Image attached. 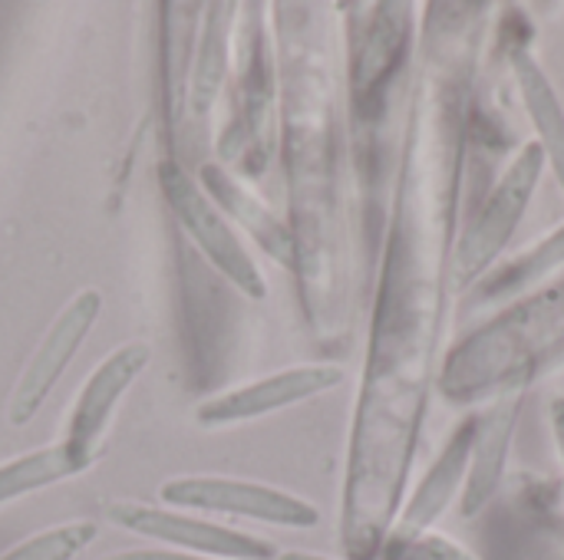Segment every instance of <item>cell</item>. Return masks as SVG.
<instances>
[{"label":"cell","instance_id":"cell-7","mask_svg":"<svg viewBox=\"0 0 564 560\" xmlns=\"http://www.w3.org/2000/svg\"><path fill=\"white\" fill-rule=\"evenodd\" d=\"M106 518L139 538H152L159 545H172L175 551L215 560H278V548L264 538L192 518L175 508H152L142 502H112Z\"/></svg>","mask_w":564,"mask_h":560},{"label":"cell","instance_id":"cell-19","mask_svg":"<svg viewBox=\"0 0 564 560\" xmlns=\"http://www.w3.org/2000/svg\"><path fill=\"white\" fill-rule=\"evenodd\" d=\"M278 560H330V558H321V554H307V551H288V554H281Z\"/></svg>","mask_w":564,"mask_h":560},{"label":"cell","instance_id":"cell-4","mask_svg":"<svg viewBox=\"0 0 564 560\" xmlns=\"http://www.w3.org/2000/svg\"><path fill=\"white\" fill-rule=\"evenodd\" d=\"M159 498L175 512H208V515H231L251 518L278 528H317L321 512L281 488L248 482V479H225V475H178L162 482Z\"/></svg>","mask_w":564,"mask_h":560},{"label":"cell","instance_id":"cell-6","mask_svg":"<svg viewBox=\"0 0 564 560\" xmlns=\"http://www.w3.org/2000/svg\"><path fill=\"white\" fill-rule=\"evenodd\" d=\"M152 350L142 340H126L119 343L106 360L96 363V370L86 376V383L79 386L73 409L66 416L63 426V439L59 446L83 465L89 469L106 446V432L112 422L116 406L122 403V396L129 393V386L142 376V370L149 366Z\"/></svg>","mask_w":564,"mask_h":560},{"label":"cell","instance_id":"cell-18","mask_svg":"<svg viewBox=\"0 0 564 560\" xmlns=\"http://www.w3.org/2000/svg\"><path fill=\"white\" fill-rule=\"evenodd\" d=\"M552 436H555V452H558L564 475V396L552 399Z\"/></svg>","mask_w":564,"mask_h":560},{"label":"cell","instance_id":"cell-8","mask_svg":"<svg viewBox=\"0 0 564 560\" xmlns=\"http://www.w3.org/2000/svg\"><path fill=\"white\" fill-rule=\"evenodd\" d=\"M99 314H102V294L96 287H86L76 297H69V304L46 327L43 340L36 343L33 356L26 360V366L17 376V386H13V396L7 406L10 426H26L40 413L46 396L63 380L66 366L79 353V347L86 343Z\"/></svg>","mask_w":564,"mask_h":560},{"label":"cell","instance_id":"cell-9","mask_svg":"<svg viewBox=\"0 0 564 560\" xmlns=\"http://www.w3.org/2000/svg\"><path fill=\"white\" fill-rule=\"evenodd\" d=\"M344 366L337 363H307V366H291L281 373H271L264 380L245 383L238 389H228L215 399H205L195 409V422L202 429H221L235 422H251L271 413H281L288 406L317 399L344 383Z\"/></svg>","mask_w":564,"mask_h":560},{"label":"cell","instance_id":"cell-5","mask_svg":"<svg viewBox=\"0 0 564 560\" xmlns=\"http://www.w3.org/2000/svg\"><path fill=\"white\" fill-rule=\"evenodd\" d=\"M159 185H162V195L175 215V221L185 228V234L202 248V254L241 290L248 294L251 300H264L268 297V284L258 271V264L251 261V254L245 251L241 238L231 231V224L221 218V211L208 201V195L198 188V182L165 162L159 165Z\"/></svg>","mask_w":564,"mask_h":560},{"label":"cell","instance_id":"cell-15","mask_svg":"<svg viewBox=\"0 0 564 560\" xmlns=\"http://www.w3.org/2000/svg\"><path fill=\"white\" fill-rule=\"evenodd\" d=\"M96 531L99 528L93 521L56 525V528H46V531L33 535L30 541L17 545L13 551H7L0 560H73L83 548L93 545Z\"/></svg>","mask_w":564,"mask_h":560},{"label":"cell","instance_id":"cell-13","mask_svg":"<svg viewBox=\"0 0 564 560\" xmlns=\"http://www.w3.org/2000/svg\"><path fill=\"white\" fill-rule=\"evenodd\" d=\"M564 267V224H558L549 238L525 248L519 257L496 267L482 277L473 290V304H509L535 287H542L555 271Z\"/></svg>","mask_w":564,"mask_h":560},{"label":"cell","instance_id":"cell-17","mask_svg":"<svg viewBox=\"0 0 564 560\" xmlns=\"http://www.w3.org/2000/svg\"><path fill=\"white\" fill-rule=\"evenodd\" d=\"M106 560H215V558H198V554H185V551H122Z\"/></svg>","mask_w":564,"mask_h":560},{"label":"cell","instance_id":"cell-3","mask_svg":"<svg viewBox=\"0 0 564 560\" xmlns=\"http://www.w3.org/2000/svg\"><path fill=\"white\" fill-rule=\"evenodd\" d=\"M545 165L549 162H545L542 145L529 142L516 155V162L502 172L496 188L486 195L482 208L463 231L456 254H453V277L459 287L479 284L482 274L499 261V254L506 251V244L512 241L516 228L522 224V218L532 205V195L542 182Z\"/></svg>","mask_w":564,"mask_h":560},{"label":"cell","instance_id":"cell-12","mask_svg":"<svg viewBox=\"0 0 564 560\" xmlns=\"http://www.w3.org/2000/svg\"><path fill=\"white\" fill-rule=\"evenodd\" d=\"M509 63H512V73H516V83H519V92H522V106L535 125V142L542 145L545 152V162L549 168L555 172L558 185L564 191V106L562 96L555 92L545 66L535 59V53L519 43L512 46L509 53Z\"/></svg>","mask_w":564,"mask_h":560},{"label":"cell","instance_id":"cell-10","mask_svg":"<svg viewBox=\"0 0 564 560\" xmlns=\"http://www.w3.org/2000/svg\"><path fill=\"white\" fill-rule=\"evenodd\" d=\"M525 383L529 380H519V383L499 389L496 399L489 403V409L476 413L469 475H466V485H463V515L466 518H476L502 485L512 436H516V426H519V409H522V399H525Z\"/></svg>","mask_w":564,"mask_h":560},{"label":"cell","instance_id":"cell-16","mask_svg":"<svg viewBox=\"0 0 564 560\" xmlns=\"http://www.w3.org/2000/svg\"><path fill=\"white\" fill-rule=\"evenodd\" d=\"M380 560H476L459 545L440 535H420L406 545H383Z\"/></svg>","mask_w":564,"mask_h":560},{"label":"cell","instance_id":"cell-1","mask_svg":"<svg viewBox=\"0 0 564 560\" xmlns=\"http://www.w3.org/2000/svg\"><path fill=\"white\" fill-rule=\"evenodd\" d=\"M482 13H489L486 3H430L423 20L413 125L340 508L347 560H380L403 508L426 419L449 261L456 254V198L476 96Z\"/></svg>","mask_w":564,"mask_h":560},{"label":"cell","instance_id":"cell-11","mask_svg":"<svg viewBox=\"0 0 564 560\" xmlns=\"http://www.w3.org/2000/svg\"><path fill=\"white\" fill-rule=\"evenodd\" d=\"M473 432H476V416L456 426V432L446 439L436 462L420 479L413 498L400 508L387 545H406L420 535H430V528L446 515L456 495H463V485L469 475V455H473Z\"/></svg>","mask_w":564,"mask_h":560},{"label":"cell","instance_id":"cell-14","mask_svg":"<svg viewBox=\"0 0 564 560\" xmlns=\"http://www.w3.org/2000/svg\"><path fill=\"white\" fill-rule=\"evenodd\" d=\"M86 469L56 442V446H43L33 452H23L10 462L0 465V505H10L23 495L43 492L50 485H59L66 479L83 475Z\"/></svg>","mask_w":564,"mask_h":560},{"label":"cell","instance_id":"cell-2","mask_svg":"<svg viewBox=\"0 0 564 560\" xmlns=\"http://www.w3.org/2000/svg\"><path fill=\"white\" fill-rule=\"evenodd\" d=\"M558 340H564V284L516 304L463 340L440 373V389L453 403H473L486 393H499L529 380L532 366Z\"/></svg>","mask_w":564,"mask_h":560}]
</instances>
